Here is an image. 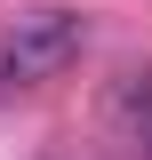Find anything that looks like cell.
<instances>
[{"mask_svg":"<svg viewBox=\"0 0 152 160\" xmlns=\"http://www.w3.org/2000/svg\"><path fill=\"white\" fill-rule=\"evenodd\" d=\"M112 120H144V128H152V64H144V72H120V88H112Z\"/></svg>","mask_w":152,"mask_h":160,"instance_id":"2","label":"cell"},{"mask_svg":"<svg viewBox=\"0 0 152 160\" xmlns=\"http://www.w3.org/2000/svg\"><path fill=\"white\" fill-rule=\"evenodd\" d=\"M80 56H88V16L80 8H32V16H16V32H0V104L40 88V80H56V72H72Z\"/></svg>","mask_w":152,"mask_h":160,"instance_id":"1","label":"cell"},{"mask_svg":"<svg viewBox=\"0 0 152 160\" xmlns=\"http://www.w3.org/2000/svg\"><path fill=\"white\" fill-rule=\"evenodd\" d=\"M144 152H152V136H144Z\"/></svg>","mask_w":152,"mask_h":160,"instance_id":"3","label":"cell"}]
</instances>
